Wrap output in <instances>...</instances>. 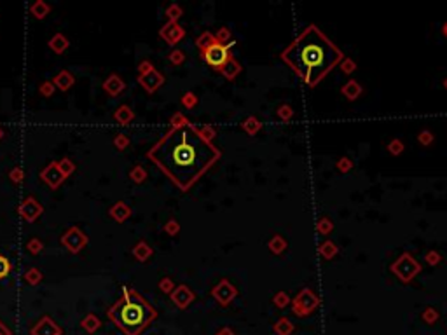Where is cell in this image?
I'll list each match as a JSON object with an SVG mask.
<instances>
[{"instance_id": "8992f818", "label": "cell", "mask_w": 447, "mask_h": 335, "mask_svg": "<svg viewBox=\"0 0 447 335\" xmlns=\"http://www.w3.org/2000/svg\"><path fill=\"white\" fill-rule=\"evenodd\" d=\"M203 59L214 68L220 70L227 61H229L232 56H230V45H220V44H214L212 47H208L206 51L201 52Z\"/></svg>"}, {"instance_id": "d6a6232c", "label": "cell", "mask_w": 447, "mask_h": 335, "mask_svg": "<svg viewBox=\"0 0 447 335\" xmlns=\"http://www.w3.org/2000/svg\"><path fill=\"white\" fill-rule=\"evenodd\" d=\"M215 40H217V44L220 45H230L232 42H230V30L226 26H222L220 30L215 33Z\"/></svg>"}, {"instance_id": "f546056e", "label": "cell", "mask_w": 447, "mask_h": 335, "mask_svg": "<svg viewBox=\"0 0 447 335\" xmlns=\"http://www.w3.org/2000/svg\"><path fill=\"white\" fill-rule=\"evenodd\" d=\"M316 231L320 232L322 236H328L332 231H334V224H332L330 218L324 217V218H320V220H318V224H316Z\"/></svg>"}, {"instance_id": "1f68e13d", "label": "cell", "mask_w": 447, "mask_h": 335, "mask_svg": "<svg viewBox=\"0 0 447 335\" xmlns=\"http://www.w3.org/2000/svg\"><path fill=\"white\" fill-rule=\"evenodd\" d=\"M182 7L178 5V3H172V5L166 9V17H168V21H172V23H178V17L182 16Z\"/></svg>"}, {"instance_id": "816d5d0a", "label": "cell", "mask_w": 447, "mask_h": 335, "mask_svg": "<svg viewBox=\"0 0 447 335\" xmlns=\"http://www.w3.org/2000/svg\"><path fill=\"white\" fill-rule=\"evenodd\" d=\"M187 117L184 114H180V112H176L175 115H172V119H170V126H172V128H178V126H184V124H187Z\"/></svg>"}, {"instance_id": "52a82bcc", "label": "cell", "mask_w": 447, "mask_h": 335, "mask_svg": "<svg viewBox=\"0 0 447 335\" xmlns=\"http://www.w3.org/2000/svg\"><path fill=\"white\" fill-rule=\"evenodd\" d=\"M62 245L68 250L70 253H79L88 245V236L80 231L79 227H70L65 234L62 236Z\"/></svg>"}, {"instance_id": "f1b7e54d", "label": "cell", "mask_w": 447, "mask_h": 335, "mask_svg": "<svg viewBox=\"0 0 447 335\" xmlns=\"http://www.w3.org/2000/svg\"><path fill=\"white\" fill-rule=\"evenodd\" d=\"M42 273L37 269V267H32V269H28L26 273L23 274V280L26 285H30V287H35V285H38L42 281Z\"/></svg>"}, {"instance_id": "44dd1931", "label": "cell", "mask_w": 447, "mask_h": 335, "mask_svg": "<svg viewBox=\"0 0 447 335\" xmlns=\"http://www.w3.org/2000/svg\"><path fill=\"white\" fill-rule=\"evenodd\" d=\"M218 72H220L222 75L226 77V79L232 80V79H236V77L240 75V72H241V65H240V63H238L234 58H230L229 61H227L220 70H218Z\"/></svg>"}, {"instance_id": "94428289", "label": "cell", "mask_w": 447, "mask_h": 335, "mask_svg": "<svg viewBox=\"0 0 447 335\" xmlns=\"http://www.w3.org/2000/svg\"><path fill=\"white\" fill-rule=\"evenodd\" d=\"M2 138H4V129L0 128V140H2Z\"/></svg>"}, {"instance_id": "30bf717a", "label": "cell", "mask_w": 447, "mask_h": 335, "mask_svg": "<svg viewBox=\"0 0 447 335\" xmlns=\"http://www.w3.org/2000/svg\"><path fill=\"white\" fill-rule=\"evenodd\" d=\"M170 297H172V302L178 309H187L194 302L196 294H194L187 285H178V287H175V290L170 294Z\"/></svg>"}, {"instance_id": "9c48e42d", "label": "cell", "mask_w": 447, "mask_h": 335, "mask_svg": "<svg viewBox=\"0 0 447 335\" xmlns=\"http://www.w3.org/2000/svg\"><path fill=\"white\" fill-rule=\"evenodd\" d=\"M40 178H42V182L48 183L51 189H58V187L65 182L66 176L63 175L62 169L58 168V163L52 161V163H49L48 166L40 171Z\"/></svg>"}, {"instance_id": "ac0fdd59", "label": "cell", "mask_w": 447, "mask_h": 335, "mask_svg": "<svg viewBox=\"0 0 447 335\" xmlns=\"http://www.w3.org/2000/svg\"><path fill=\"white\" fill-rule=\"evenodd\" d=\"M74 82H76V79H74V75L68 72V70H62V72L56 73L54 79H52V84H54L60 91H68L70 87L74 86Z\"/></svg>"}, {"instance_id": "ab89813d", "label": "cell", "mask_w": 447, "mask_h": 335, "mask_svg": "<svg viewBox=\"0 0 447 335\" xmlns=\"http://www.w3.org/2000/svg\"><path fill=\"white\" fill-rule=\"evenodd\" d=\"M168 59H170L172 65L178 66V65H182V63L186 61V52L180 51V49H173V51L168 54Z\"/></svg>"}, {"instance_id": "bcb514c9", "label": "cell", "mask_w": 447, "mask_h": 335, "mask_svg": "<svg viewBox=\"0 0 447 335\" xmlns=\"http://www.w3.org/2000/svg\"><path fill=\"white\" fill-rule=\"evenodd\" d=\"M418 140H420V143L423 147H428V145H432V143H434L435 138H434V133L428 131V129H423V131L418 135Z\"/></svg>"}, {"instance_id": "6da1fadb", "label": "cell", "mask_w": 447, "mask_h": 335, "mask_svg": "<svg viewBox=\"0 0 447 335\" xmlns=\"http://www.w3.org/2000/svg\"><path fill=\"white\" fill-rule=\"evenodd\" d=\"M156 164L180 190H189L218 159L222 152L200 135V129L187 122L170 128L147 152Z\"/></svg>"}, {"instance_id": "7dc6e473", "label": "cell", "mask_w": 447, "mask_h": 335, "mask_svg": "<svg viewBox=\"0 0 447 335\" xmlns=\"http://www.w3.org/2000/svg\"><path fill=\"white\" fill-rule=\"evenodd\" d=\"M198 101H200V100H198V96L194 93H190V91L182 96V105L186 108H194L198 105Z\"/></svg>"}, {"instance_id": "d4e9b609", "label": "cell", "mask_w": 447, "mask_h": 335, "mask_svg": "<svg viewBox=\"0 0 447 335\" xmlns=\"http://www.w3.org/2000/svg\"><path fill=\"white\" fill-rule=\"evenodd\" d=\"M294 330H296V327H294V323L290 322L288 318H280L278 322L274 323V334L276 335H292Z\"/></svg>"}, {"instance_id": "7bdbcfd3", "label": "cell", "mask_w": 447, "mask_h": 335, "mask_svg": "<svg viewBox=\"0 0 447 335\" xmlns=\"http://www.w3.org/2000/svg\"><path fill=\"white\" fill-rule=\"evenodd\" d=\"M198 129H200V135L203 136L206 142H212V140L217 136V129H215L214 126H210V124L203 126V128H198Z\"/></svg>"}, {"instance_id": "f907efd6", "label": "cell", "mask_w": 447, "mask_h": 335, "mask_svg": "<svg viewBox=\"0 0 447 335\" xmlns=\"http://www.w3.org/2000/svg\"><path fill=\"white\" fill-rule=\"evenodd\" d=\"M54 89H56V86H54V84H52V80H46V82H42V86L38 87V91H40V94H42V96H46V98L52 96V93H54Z\"/></svg>"}, {"instance_id": "4dcf8cb0", "label": "cell", "mask_w": 447, "mask_h": 335, "mask_svg": "<svg viewBox=\"0 0 447 335\" xmlns=\"http://www.w3.org/2000/svg\"><path fill=\"white\" fill-rule=\"evenodd\" d=\"M290 302H292V299L288 297V294H286V292H278V294L272 297V304H274L278 309H285L286 306L290 304Z\"/></svg>"}, {"instance_id": "5bb4252c", "label": "cell", "mask_w": 447, "mask_h": 335, "mask_svg": "<svg viewBox=\"0 0 447 335\" xmlns=\"http://www.w3.org/2000/svg\"><path fill=\"white\" fill-rule=\"evenodd\" d=\"M32 335H62L60 327L49 316H44L37 325L32 329Z\"/></svg>"}, {"instance_id": "d590c367", "label": "cell", "mask_w": 447, "mask_h": 335, "mask_svg": "<svg viewBox=\"0 0 447 335\" xmlns=\"http://www.w3.org/2000/svg\"><path fill=\"white\" fill-rule=\"evenodd\" d=\"M276 115H278V119H282V121H290V119L294 117V108L290 107V105L283 103L276 108Z\"/></svg>"}, {"instance_id": "f6af8a7d", "label": "cell", "mask_w": 447, "mask_h": 335, "mask_svg": "<svg viewBox=\"0 0 447 335\" xmlns=\"http://www.w3.org/2000/svg\"><path fill=\"white\" fill-rule=\"evenodd\" d=\"M424 260H426L428 266H438L442 262V255L435 250H430V252L424 255Z\"/></svg>"}, {"instance_id": "603a6c76", "label": "cell", "mask_w": 447, "mask_h": 335, "mask_svg": "<svg viewBox=\"0 0 447 335\" xmlns=\"http://www.w3.org/2000/svg\"><path fill=\"white\" fill-rule=\"evenodd\" d=\"M318 252H320L322 259L330 260V259H334V257L337 255V252H339V250H337V245H336L334 241H332V239H325V241L322 243L320 246H318Z\"/></svg>"}, {"instance_id": "ba28073f", "label": "cell", "mask_w": 447, "mask_h": 335, "mask_svg": "<svg viewBox=\"0 0 447 335\" xmlns=\"http://www.w3.org/2000/svg\"><path fill=\"white\" fill-rule=\"evenodd\" d=\"M212 295H214V299L222 306V308H227V306H229L230 302L238 297V290H236V287L230 283V281L222 280L217 287H214Z\"/></svg>"}, {"instance_id": "c3c4849f", "label": "cell", "mask_w": 447, "mask_h": 335, "mask_svg": "<svg viewBox=\"0 0 447 335\" xmlns=\"http://www.w3.org/2000/svg\"><path fill=\"white\" fill-rule=\"evenodd\" d=\"M159 290H161L162 294H172V292L175 290V283H173L172 278H162V280L159 281Z\"/></svg>"}, {"instance_id": "836d02e7", "label": "cell", "mask_w": 447, "mask_h": 335, "mask_svg": "<svg viewBox=\"0 0 447 335\" xmlns=\"http://www.w3.org/2000/svg\"><path fill=\"white\" fill-rule=\"evenodd\" d=\"M130 178L133 180L134 183H142V182L147 180V171H145L144 166H134L130 171Z\"/></svg>"}, {"instance_id": "2e32d148", "label": "cell", "mask_w": 447, "mask_h": 335, "mask_svg": "<svg viewBox=\"0 0 447 335\" xmlns=\"http://www.w3.org/2000/svg\"><path fill=\"white\" fill-rule=\"evenodd\" d=\"M340 93H342V96L346 98V100L350 101H354L356 98L362 96V93H364V87L360 86V82H356V80H348L346 84L342 86V89H340Z\"/></svg>"}, {"instance_id": "d6986e66", "label": "cell", "mask_w": 447, "mask_h": 335, "mask_svg": "<svg viewBox=\"0 0 447 335\" xmlns=\"http://www.w3.org/2000/svg\"><path fill=\"white\" fill-rule=\"evenodd\" d=\"M114 119H116L119 124L126 126L134 119V112L131 110L128 105H120V107H117V110L114 112Z\"/></svg>"}, {"instance_id": "6f0895ef", "label": "cell", "mask_w": 447, "mask_h": 335, "mask_svg": "<svg viewBox=\"0 0 447 335\" xmlns=\"http://www.w3.org/2000/svg\"><path fill=\"white\" fill-rule=\"evenodd\" d=\"M215 335H234V330L229 329V327H224V329L218 330V332L215 334Z\"/></svg>"}, {"instance_id": "11a10c76", "label": "cell", "mask_w": 447, "mask_h": 335, "mask_svg": "<svg viewBox=\"0 0 447 335\" xmlns=\"http://www.w3.org/2000/svg\"><path fill=\"white\" fill-rule=\"evenodd\" d=\"M351 168H353V163H351L350 157H342V159L337 161V169H339L340 173H348Z\"/></svg>"}, {"instance_id": "7c38bea8", "label": "cell", "mask_w": 447, "mask_h": 335, "mask_svg": "<svg viewBox=\"0 0 447 335\" xmlns=\"http://www.w3.org/2000/svg\"><path fill=\"white\" fill-rule=\"evenodd\" d=\"M18 211H20V215L23 217V220L35 222L42 215L44 208H42L40 204L37 203V199H35V197H26V199H23V203L20 204Z\"/></svg>"}, {"instance_id": "680465c9", "label": "cell", "mask_w": 447, "mask_h": 335, "mask_svg": "<svg viewBox=\"0 0 447 335\" xmlns=\"http://www.w3.org/2000/svg\"><path fill=\"white\" fill-rule=\"evenodd\" d=\"M0 335H10L9 330H7V327L4 325V323H0Z\"/></svg>"}, {"instance_id": "9f6ffc18", "label": "cell", "mask_w": 447, "mask_h": 335, "mask_svg": "<svg viewBox=\"0 0 447 335\" xmlns=\"http://www.w3.org/2000/svg\"><path fill=\"white\" fill-rule=\"evenodd\" d=\"M150 70H154V65H152L148 59H144V61L138 65V75H145V73H148Z\"/></svg>"}, {"instance_id": "8fae6325", "label": "cell", "mask_w": 447, "mask_h": 335, "mask_svg": "<svg viewBox=\"0 0 447 335\" xmlns=\"http://www.w3.org/2000/svg\"><path fill=\"white\" fill-rule=\"evenodd\" d=\"M159 37H161L166 44L176 45L184 37H186V30H184L178 23H172V21H168V23L159 30Z\"/></svg>"}, {"instance_id": "74e56055", "label": "cell", "mask_w": 447, "mask_h": 335, "mask_svg": "<svg viewBox=\"0 0 447 335\" xmlns=\"http://www.w3.org/2000/svg\"><path fill=\"white\" fill-rule=\"evenodd\" d=\"M438 316L440 315H438V311L435 308H426L423 311V315H421V318H423L428 325H435V323L438 322Z\"/></svg>"}, {"instance_id": "3957f363", "label": "cell", "mask_w": 447, "mask_h": 335, "mask_svg": "<svg viewBox=\"0 0 447 335\" xmlns=\"http://www.w3.org/2000/svg\"><path fill=\"white\" fill-rule=\"evenodd\" d=\"M107 316L124 335H140L158 318V311L130 287H122V297L107 311Z\"/></svg>"}, {"instance_id": "e575fe53", "label": "cell", "mask_w": 447, "mask_h": 335, "mask_svg": "<svg viewBox=\"0 0 447 335\" xmlns=\"http://www.w3.org/2000/svg\"><path fill=\"white\" fill-rule=\"evenodd\" d=\"M100 325H102L100 320H98L94 315H88L86 318H84V322H82V327L88 330V332H94V330L100 329Z\"/></svg>"}, {"instance_id": "9a60e30c", "label": "cell", "mask_w": 447, "mask_h": 335, "mask_svg": "<svg viewBox=\"0 0 447 335\" xmlns=\"http://www.w3.org/2000/svg\"><path fill=\"white\" fill-rule=\"evenodd\" d=\"M124 87H126V84H124V80L120 79L117 73H112V75H108L107 80L104 82L105 93L110 94V96H119V94L124 91Z\"/></svg>"}, {"instance_id": "b9f144b4", "label": "cell", "mask_w": 447, "mask_h": 335, "mask_svg": "<svg viewBox=\"0 0 447 335\" xmlns=\"http://www.w3.org/2000/svg\"><path fill=\"white\" fill-rule=\"evenodd\" d=\"M114 145H116V149L119 150H124L130 147V136L124 135V133H117L116 136H114Z\"/></svg>"}, {"instance_id": "277c9868", "label": "cell", "mask_w": 447, "mask_h": 335, "mask_svg": "<svg viewBox=\"0 0 447 335\" xmlns=\"http://www.w3.org/2000/svg\"><path fill=\"white\" fill-rule=\"evenodd\" d=\"M292 311L299 318H306V316L313 315L318 308H320L322 301L311 288H302L296 297L292 299Z\"/></svg>"}, {"instance_id": "60d3db41", "label": "cell", "mask_w": 447, "mask_h": 335, "mask_svg": "<svg viewBox=\"0 0 447 335\" xmlns=\"http://www.w3.org/2000/svg\"><path fill=\"white\" fill-rule=\"evenodd\" d=\"M26 250L32 253V255H38V253L44 250V243H42L40 239H37V238H32L30 241L26 243Z\"/></svg>"}, {"instance_id": "ee69618b", "label": "cell", "mask_w": 447, "mask_h": 335, "mask_svg": "<svg viewBox=\"0 0 447 335\" xmlns=\"http://www.w3.org/2000/svg\"><path fill=\"white\" fill-rule=\"evenodd\" d=\"M339 66L346 75H350V73H353L354 70H356V63H354L351 58H342V61L339 63Z\"/></svg>"}, {"instance_id": "f35d334b", "label": "cell", "mask_w": 447, "mask_h": 335, "mask_svg": "<svg viewBox=\"0 0 447 335\" xmlns=\"http://www.w3.org/2000/svg\"><path fill=\"white\" fill-rule=\"evenodd\" d=\"M386 149H388V152L392 154V156H400V154L404 152V149H406V145H404L402 140L395 138V140H392V142L388 143Z\"/></svg>"}, {"instance_id": "681fc988", "label": "cell", "mask_w": 447, "mask_h": 335, "mask_svg": "<svg viewBox=\"0 0 447 335\" xmlns=\"http://www.w3.org/2000/svg\"><path fill=\"white\" fill-rule=\"evenodd\" d=\"M164 231L168 232L170 236H176L180 232V224H178V220H175V218H170L168 222H166V225H164Z\"/></svg>"}, {"instance_id": "4316f807", "label": "cell", "mask_w": 447, "mask_h": 335, "mask_svg": "<svg viewBox=\"0 0 447 335\" xmlns=\"http://www.w3.org/2000/svg\"><path fill=\"white\" fill-rule=\"evenodd\" d=\"M49 10H51V7H49V3H46L44 0H37V2H34L30 5V12L34 14L37 19H44V17L49 14Z\"/></svg>"}, {"instance_id": "4fadbf2b", "label": "cell", "mask_w": 447, "mask_h": 335, "mask_svg": "<svg viewBox=\"0 0 447 335\" xmlns=\"http://www.w3.org/2000/svg\"><path fill=\"white\" fill-rule=\"evenodd\" d=\"M138 82L142 84V87H144L147 93H156V91L164 84V75L159 73L158 70L154 68L148 73H145V75H138Z\"/></svg>"}, {"instance_id": "cb8c5ba5", "label": "cell", "mask_w": 447, "mask_h": 335, "mask_svg": "<svg viewBox=\"0 0 447 335\" xmlns=\"http://www.w3.org/2000/svg\"><path fill=\"white\" fill-rule=\"evenodd\" d=\"M241 128H243L244 133H248L250 136H254V135H257V133L260 131L262 122L258 121L255 115H250V117H246L243 122H241Z\"/></svg>"}, {"instance_id": "8d00e7d4", "label": "cell", "mask_w": 447, "mask_h": 335, "mask_svg": "<svg viewBox=\"0 0 447 335\" xmlns=\"http://www.w3.org/2000/svg\"><path fill=\"white\" fill-rule=\"evenodd\" d=\"M58 168L62 169V173L65 176H70L74 171H76V164H74V161H70L68 157H63V159L58 161Z\"/></svg>"}, {"instance_id": "db71d44e", "label": "cell", "mask_w": 447, "mask_h": 335, "mask_svg": "<svg viewBox=\"0 0 447 335\" xmlns=\"http://www.w3.org/2000/svg\"><path fill=\"white\" fill-rule=\"evenodd\" d=\"M9 271H10V262L0 253V280H4L9 274Z\"/></svg>"}, {"instance_id": "7a4b0ae2", "label": "cell", "mask_w": 447, "mask_h": 335, "mask_svg": "<svg viewBox=\"0 0 447 335\" xmlns=\"http://www.w3.org/2000/svg\"><path fill=\"white\" fill-rule=\"evenodd\" d=\"M280 58L304 80V84L314 87L342 61L344 54L320 28L311 24L297 35L288 47L283 49Z\"/></svg>"}, {"instance_id": "91938a15", "label": "cell", "mask_w": 447, "mask_h": 335, "mask_svg": "<svg viewBox=\"0 0 447 335\" xmlns=\"http://www.w3.org/2000/svg\"><path fill=\"white\" fill-rule=\"evenodd\" d=\"M442 33H444V37L447 38V21L444 24H442Z\"/></svg>"}, {"instance_id": "6125c7cd", "label": "cell", "mask_w": 447, "mask_h": 335, "mask_svg": "<svg viewBox=\"0 0 447 335\" xmlns=\"http://www.w3.org/2000/svg\"><path fill=\"white\" fill-rule=\"evenodd\" d=\"M444 87L447 89V77H446V80H444Z\"/></svg>"}, {"instance_id": "484cf974", "label": "cell", "mask_w": 447, "mask_h": 335, "mask_svg": "<svg viewBox=\"0 0 447 335\" xmlns=\"http://www.w3.org/2000/svg\"><path fill=\"white\" fill-rule=\"evenodd\" d=\"M268 246H269V250H271V253H274V255H282V253L286 250V241L283 236L274 234L271 239H269Z\"/></svg>"}, {"instance_id": "83f0119b", "label": "cell", "mask_w": 447, "mask_h": 335, "mask_svg": "<svg viewBox=\"0 0 447 335\" xmlns=\"http://www.w3.org/2000/svg\"><path fill=\"white\" fill-rule=\"evenodd\" d=\"M214 44H217V40H215V35L212 33V31H204V33H201L200 37L196 38V45L201 52L206 51V49L212 47Z\"/></svg>"}, {"instance_id": "f5cc1de1", "label": "cell", "mask_w": 447, "mask_h": 335, "mask_svg": "<svg viewBox=\"0 0 447 335\" xmlns=\"http://www.w3.org/2000/svg\"><path fill=\"white\" fill-rule=\"evenodd\" d=\"M9 178L12 180L14 183H21L23 182V178H24V171L20 166H16L14 169H10L9 171Z\"/></svg>"}, {"instance_id": "7402d4cb", "label": "cell", "mask_w": 447, "mask_h": 335, "mask_svg": "<svg viewBox=\"0 0 447 335\" xmlns=\"http://www.w3.org/2000/svg\"><path fill=\"white\" fill-rule=\"evenodd\" d=\"M152 253H154V250H152L145 241L136 243V245H134V248H133V257L136 260H140V262H145V260H148L152 257Z\"/></svg>"}, {"instance_id": "ffe728a7", "label": "cell", "mask_w": 447, "mask_h": 335, "mask_svg": "<svg viewBox=\"0 0 447 335\" xmlns=\"http://www.w3.org/2000/svg\"><path fill=\"white\" fill-rule=\"evenodd\" d=\"M49 47H51V51H54L56 54H62V52H65L66 49H68V38H66L63 33L52 35L51 40H49Z\"/></svg>"}, {"instance_id": "e0dca14e", "label": "cell", "mask_w": 447, "mask_h": 335, "mask_svg": "<svg viewBox=\"0 0 447 335\" xmlns=\"http://www.w3.org/2000/svg\"><path fill=\"white\" fill-rule=\"evenodd\" d=\"M110 217L114 218L116 222H119V224H122V222H126L128 218L131 217V208L128 206L126 203H122V201H119V203H116L114 206L110 208Z\"/></svg>"}, {"instance_id": "5b68a950", "label": "cell", "mask_w": 447, "mask_h": 335, "mask_svg": "<svg viewBox=\"0 0 447 335\" xmlns=\"http://www.w3.org/2000/svg\"><path fill=\"white\" fill-rule=\"evenodd\" d=\"M392 273L398 278L402 283L412 281L421 273V264L414 259L410 253H402L395 262L392 264Z\"/></svg>"}]
</instances>
